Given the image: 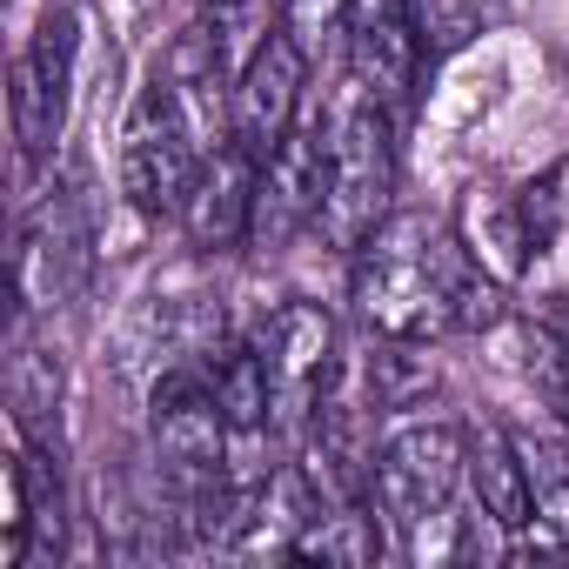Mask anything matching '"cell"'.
Returning <instances> with one entry per match:
<instances>
[{"label": "cell", "instance_id": "obj_11", "mask_svg": "<svg viewBox=\"0 0 569 569\" xmlns=\"http://www.w3.org/2000/svg\"><path fill=\"white\" fill-rule=\"evenodd\" d=\"M254 181H261V161L241 148V141H214L194 168V188L181 201V228L201 254H228V248H248L254 241Z\"/></svg>", "mask_w": 569, "mask_h": 569}, {"label": "cell", "instance_id": "obj_1", "mask_svg": "<svg viewBox=\"0 0 569 569\" xmlns=\"http://www.w3.org/2000/svg\"><path fill=\"white\" fill-rule=\"evenodd\" d=\"M349 296H356L362 329H376L389 342H422V349L482 336L509 316L502 274L442 214H389L356 248Z\"/></svg>", "mask_w": 569, "mask_h": 569}, {"label": "cell", "instance_id": "obj_12", "mask_svg": "<svg viewBox=\"0 0 569 569\" xmlns=\"http://www.w3.org/2000/svg\"><path fill=\"white\" fill-rule=\"evenodd\" d=\"M349 68L389 108L409 101L422 61V0H349Z\"/></svg>", "mask_w": 569, "mask_h": 569}, {"label": "cell", "instance_id": "obj_2", "mask_svg": "<svg viewBox=\"0 0 569 569\" xmlns=\"http://www.w3.org/2000/svg\"><path fill=\"white\" fill-rule=\"evenodd\" d=\"M389 188H396V108L349 74V88L329 101V181L316 228L342 254H356L389 221Z\"/></svg>", "mask_w": 569, "mask_h": 569}, {"label": "cell", "instance_id": "obj_18", "mask_svg": "<svg viewBox=\"0 0 569 569\" xmlns=\"http://www.w3.org/2000/svg\"><path fill=\"white\" fill-rule=\"evenodd\" d=\"M261 14H268V0H201V28L228 48V61H234V68H241V54L268 34V21H261Z\"/></svg>", "mask_w": 569, "mask_h": 569}, {"label": "cell", "instance_id": "obj_3", "mask_svg": "<svg viewBox=\"0 0 569 569\" xmlns=\"http://www.w3.org/2000/svg\"><path fill=\"white\" fill-rule=\"evenodd\" d=\"M148 436H154V456H161V476L181 502L194 496H214L234 482V429L214 402V382L194 362H174L154 376V396H148Z\"/></svg>", "mask_w": 569, "mask_h": 569}, {"label": "cell", "instance_id": "obj_9", "mask_svg": "<svg viewBox=\"0 0 569 569\" xmlns=\"http://www.w3.org/2000/svg\"><path fill=\"white\" fill-rule=\"evenodd\" d=\"M74 54H81V21L74 8H54L28 48L14 54V141L21 161L41 168L54 154V141L68 134V108H74Z\"/></svg>", "mask_w": 569, "mask_h": 569}, {"label": "cell", "instance_id": "obj_14", "mask_svg": "<svg viewBox=\"0 0 569 569\" xmlns=\"http://www.w3.org/2000/svg\"><path fill=\"white\" fill-rule=\"evenodd\" d=\"M429 389H436L429 349H422V342H389V336H382V349H376V362H369V409L396 416V409H416Z\"/></svg>", "mask_w": 569, "mask_h": 569}, {"label": "cell", "instance_id": "obj_8", "mask_svg": "<svg viewBox=\"0 0 569 569\" xmlns=\"http://www.w3.org/2000/svg\"><path fill=\"white\" fill-rule=\"evenodd\" d=\"M309 108V48L289 28H268L241 68H234V94H228V141H241L254 161L274 154V141L289 134Z\"/></svg>", "mask_w": 569, "mask_h": 569}, {"label": "cell", "instance_id": "obj_7", "mask_svg": "<svg viewBox=\"0 0 569 569\" xmlns=\"http://www.w3.org/2000/svg\"><path fill=\"white\" fill-rule=\"evenodd\" d=\"M322 181H329V108H302V121L274 141V154H261V181H254V241L261 254L289 248L296 234L316 228L322 214Z\"/></svg>", "mask_w": 569, "mask_h": 569}, {"label": "cell", "instance_id": "obj_5", "mask_svg": "<svg viewBox=\"0 0 569 569\" xmlns=\"http://www.w3.org/2000/svg\"><path fill=\"white\" fill-rule=\"evenodd\" d=\"M462 456H469V436L449 429V422H402V429H389L382 449L369 456V502H376V516L396 536H409L416 522L449 509L456 489H462Z\"/></svg>", "mask_w": 569, "mask_h": 569}, {"label": "cell", "instance_id": "obj_4", "mask_svg": "<svg viewBox=\"0 0 569 569\" xmlns=\"http://www.w3.org/2000/svg\"><path fill=\"white\" fill-rule=\"evenodd\" d=\"M201 154H208V141L181 114L168 74H154L121 121V194H128V208L141 221H181V201L194 188Z\"/></svg>", "mask_w": 569, "mask_h": 569}, {"label": "cell", "instance_id": "obj_6", "mask_svg": "<svg viewBox=\"0 0 569 569\" xmlns=\"http://www.w3.org/2000/svg\"><path fill=\"white\" fill-rule=\"evenodd\" d=\"M261 362H268V389H274V429H309L316 409L336 396V369H342V329L322 302H281L261 336H254Z\"/></svg>", "mask_w": 569, "mask_h": 569}, {"label": "cell", "instance_id": "obj_15", "mask_svg": "<svg viewBox=\"0 0 569 569\" xmlns=\"http://www.w3.org/2000/svg\"><path fill=\"white\" fill-rule=\"evenodd\" d=\"M8 396H14V429L21 436H48L54 409H61V362L14 342V362H8Z\"/></svg>", "mask_w": 569, "mask_h": 569}, {"label": "cell", "instance_id": "obj_17", "mask_svg": "<svg viewBox=\"0 0 569 569\" xmlns=\"http://www.w3.org/2000/svg\"><path fill=\"white\" fill-rule=\"evenodd\" d=\"M529 349L542 356L549 389L569 402V296H549V302L529 316Z\"/></svg>", "mask_w": 569, "mask_h": 569}, {"label": "cell", "instance_id": "obj_13", "mask_svg": "<svg viewBox=\"0 0 569 569\" xmlns=\"http://www.w3.org/2000/svg\"><path fill=\"white\" fill-rule=\"evenodd\" d=\"M462 482H469L476 516H482L502 542L536 522V489H529V469H522V449H516L509 429H469Z\"/></svg>", "mask_w": 569, "mask_h": 569}, {"label": "cell", "instance_id": "obj_16", "mask_svg": "<svg viewBox=\"0 0 569 569\" xmlns=\"http://www.w3.org/2000/svg\"><path fill=\"white\" fill-rule=\"evenodd\" d=\"M522 449V469H529V489H536V516L562 529L569 542V436L542 429V436H516Z\"/></svg>", "mask_w": 569, "mask_h": 569}, {"label": "cell", "instance_id": "obj_19", "mask_svg": "<svg viewBox=\"0 0 569 569\" xmlns=\"http://www.w3.org/2000/svg\"><path fill=\"white\" fill-rule=\"evenodd\" d=\"M349 14V0H281V28H289L302 48L329 28V21H342Z\"/></svg>", "mask_w": 569, "mask_h": 569}, {"label": "cell", "instance_id": "obj_10", "mask_svg": "<svg viewBox=\"0 0 569 569\" xmlns=\"http://www.w3.org/2000/svg\"><path fill=\"white\" fill-rule=\"evenodd\" d=\"M88 274V201L81 188H48L34 201V214L21 221V248H14V281L21 302H61L81 289Z\"/></svg>", "mask_w": 569, "mask_h": 569}]
</instances>
